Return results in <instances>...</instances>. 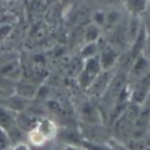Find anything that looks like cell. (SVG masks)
I'll return each instance as SVG.
<instances>
[{
    "label": "cell",
    "instance_id": "6da1fadb",
    "mask_svg": "<svg viewBox=\"0 0 150 150\" xmlns=\"http://www.w3.org/2000/svg\"><path fill=\"white\" fill-rule=\"evenodd\" d=\"M16 118L13 115V110L4 107L0 104V129L7 132L8 137L11 138L13 135V131L16 129Z\"/></svg>",
    "mask_w": 150,
    "mask_h": 150
},
{
    "label": "cell",
    "instance_id": "277c9868",
    "mask_svg": "<svg viewBox=\"0 0 150 150\" xmlns=\"http://www.w3.org/2000/svg\"><path fill=\"white\" fill-rule=\"evenodd\" d=\"M11 30V26L9 25H2L0 26V42L7 36V34L9 33Z\"/></svg>",
    "mask_w": 150,
    "mask_h": 150
},
{
    "label": "cell",
    "instance_id": "5b68a950",
    "mask_svg": "<svg viewBox=\"0 0 150 150\" xmlns=\"http://www.w3.org/2000/svg\"><path fill=\"white\" fill-rule=\"evenodd\" d=\"M11 150H30V148L26 143H16L14 146L11 148Z\"/></svg>",
    "mask_w": 150,
    "mask_h": 150
},
{
    "label": "cell",
    "instance_id": "7a4b0ae2",
    "mask_svg": "<svg viewBox=\"0 0 150 150\" xmlns=\"http://www.w3.org/2000/svg\"><path fill=\"white\" fill-rule=\"evenodd\" d=\"M33 129L36 132H39L46 142L55 138L56 135H57V125L55 124L54 121H52L49 118H42V120H40L34 125Z\"/></svg>",
    "mask_w": 150,
    "mask_h": 150
},
{
    "label": "cell",
    "instance_id": "3957f363",
    "mask_svg": "<svg viewBox=\"0 0 150 150\" xmlns=\"http://www.w3.org/2000/svg\"><path fill=\"white\" fill-rule=\"evenodd\" d=\"M12 148V141L8 137L7 132L0 129V150H11Z\"/></svg>",
    "mask_w": 150,
    "mask_h": 150
}]
</instances>
